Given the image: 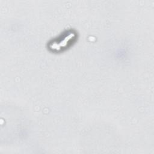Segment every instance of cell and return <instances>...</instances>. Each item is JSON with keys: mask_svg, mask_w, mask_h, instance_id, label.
Here are the masks:
<instances>
[{"mask_svg": "<svg viewBox=\"0 0 154 154\" xmlns=\"http://www.w3.org/2000/svg\"><path fill=\"white\" fill-rule=\"evenodd\" d=\"M76 34L73 30H69L61 34L58 37L51 40L48 45L49 49L52 52H59L67 48L75 40Z\"/></svg>", "mask_w": 154, "mask_h": 154, "instance_id": "obj_1", "label": "cell"}]
</instances>
